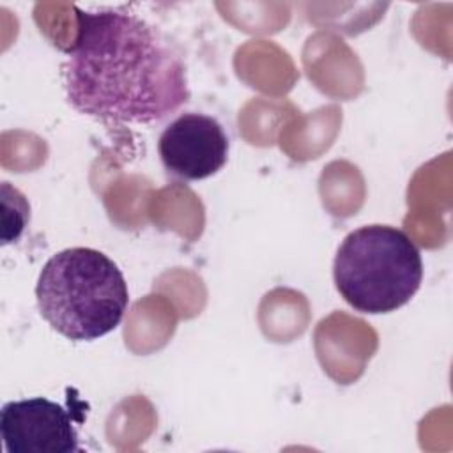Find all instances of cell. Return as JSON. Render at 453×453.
<instances>
[{
    "label": "cell",
    "instance_id": "6da1fadb",
    "mask_svg": "<svg viewBox=\"0 0 453 453\" xmlns=\"http://www.w3.org/2000/svg\"><path fill=\"white\" fill-rule=\"evenodd\" d=\"M76 14V37L62 65L69 104L88 117L152 124L189 99L186 67L165 35L119 9Z\"/></svg>",
    "mask_w": 453,
    "mask_h": 453
},
{
    "label": "cell",
    "instance_id": "7a4b0ae2",
    "mask_svg": "<svg viewBox=\"0 0 453 453\" xmlns=\"http://www.w3.org/2000/svg\"><path fill=\"white\" fill-rule=\"evenodd\" d=\"M35 299L41 317L62 336L90 342L111 333L129 304L119 265L94 248H67L42 265Z\"/></svg>",
    "mask_w": 453,
    "mask_h": 453
},
{
    "label": "cell",
    "instance_id": "3957f363",
    "mask_svg": "<svg viewBox=\"0 0 453 453\" xmlns=\"http://www.w3.org/2000/svg\"><path fill=\"white\" fill-rule=\"evenodd\" d=\"M333 280L338 294L356 311L389 313L419 290L421 253L403 230L365 225L342 241L333 262Z\"/></svg>",
    "mask_w": 453,
    "mask_h": 453
},
{
    "label": "cell",
    "instance_id": "277c9868",
    "mask_svg": "<svg viewBox=\"0 0 453 453\" xmlns=\"http://www.w3.org/2000/svg\"><path fill=\"white\" fill-rule=\"evenodd\" d=\"M228 136L223 126L203 113H182L161 133L157 152L163 166L184 180L218 173L228 159Z\"/></svg>",
    "mask_w": 453,
    "mask_h": 453
},
{
    "label": "cell",
    "instance_id": "5b68a950",
    "mask_svg": "<svg viewBox=\"0 0 453 453\" xmlns=\"http://www.w3.org/2000/svg\"><path fill=\"white\" fill-rule=\"evenodd\" d=\"M0 434L7 453L80 451L73 414L44 396L4 403Z\"/></svg>",
    "mask_w": 453,
    "mask_h": 453
}]
</instances>
